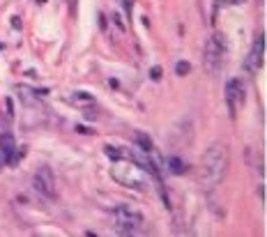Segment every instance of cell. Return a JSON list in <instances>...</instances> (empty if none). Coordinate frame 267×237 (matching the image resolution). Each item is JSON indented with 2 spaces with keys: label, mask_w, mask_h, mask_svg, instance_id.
<instances>
[{
  "label": "cell",
  "mask_w": 267,
  "mask_h": 237,
  "mask_svg": "<svg viewBox=\"0 0 267 237\" xmlns=\"http://www.w3.org/2000/svg\"><path fill=\"white\" fill-rule=\"evenodd\" d=\"M228 168V147L224 143H212L198 159V182L203 189H214L221 184Z\"/></svg>",
  "instance_id": "6da1fadb"
},
{
  "label": "cell",
  "mask_w": 267,
  "mask_h": 237,
  "mask_svg": "<svg viewBox=\"0 0 267 237\" xmlns=\"http://www.w3.org/2000/svg\"><path fill=\"white\" fill-rule=\"evenodd\" d=\"M111 175H113L115 182L127 189L145 191L150 187V175H147V171L138 162H118L113 166V171H111Z\"/></svg>",
  "instance_id": "7a4b0ae2"
},
{
  "label": "cell",
  "mask_w": 267,
  "mask_h": 237,
  "mask_svg": "<svg viewBox=\"0 0 267 237\" xmlns=\"http://www.w3.org/2000/svg\"><path fill=\"white\" fill-rule=\"evenodd\" d=\"M226 58V42L221 33H214L212 37L205 42V49H203V65H205L207 74L217 76L221 71V65H224Z\"/></svg>",
  "instance_id": "3957f363"
},
{
  "label": "cell",
  "mask_w": 267,
  "mask_h": 237,
  "mask_svg": "<svg viewBox=\"0 0 267 237\" xmlns=\"http://www.w3.org/2000/svg\"><path fill=\"white\" fill-rule=\"evenodd\" d=\"M145 223L143 214L138 210H134L131 205H118V210H115V230L120 232V235H134L138 232Z\"/></svg>",
  "instance_id": "277c9868"
},
{
  "label": "cell",
  "mask_w": 267,
  "mask_h": 237,
  "mask_svg": "<svg viewBox=\"0 0 267 237\" xmlns=\"http://www.w3.org/2000/svg\"><path fill=\"white\" fill-rule=\"evenodd\" d=\"M33 187L39 196H44V198H55V196H58L55 178H53V173H51V168H46V166H39L37 171H35Z\"/></svg>",
  "instance_id": "5b68a950"
},
{
  "label": "cell",
  "mask_w": 267,
  "mask_h": 237,
  "mask_svg": "<svg viewBox=\"0 0 267 237\" xmlns=\"http://www.w3.org/2000/svg\"><path fill=\"white\" fill-rule=\"evenodd\" d=\"M262 58H265V35H258L256 42H253V46H251V53L249 58H246L244 67L249 69V74H256L258 69L262 67Z\"/></svg>",
  "instance_id": "8992f818"
},
{
  "label": "cell",
  "mask_w": 267,
  "mask_h": 237,
  "mask_svg": "<svg viewBox=\"0 0 267 237\" xmlns=\"http://www.w3.org/2000/svg\"><path fill=\"white\" fill-rule=\"evenodd\" d=\"M226 102H228L230 111H237L244 104V86L240 78H230L226 83Z\"/></svg>",
  "instance_id": "52a82bcc"
},
{
  "label": "cell",
  "mask_w": 267,
  "mask_h": 237,
  "mask_svg": "<svg viewBox=\"0 0 267 237\" xmlns=\"http://www.w3.org/2000/svg\"><path fill=\"white\" fill-rule=\"evenodd\" d=\"M14 150H17V143H14V136L12 134H3L0 136V154H3V162H14Z\"/></svg>",
  "instance_id": "ba28073f"
},
{
  "label": "cell",
  "mask_w": 267,
  "mask_h": 237,
  "mask_svg": "<svg viewBox=\"0 0 267 237\" xmlns=\"http://www.w3.org/2000/svg\"><path fill=\"white\" fill-rule=\"evenodd\" d=\"M168 166H170V171L177 173V175H180V173H185V164H182L177 156H170V159H168Z\"/></svg>",
  "instance_id": "9c48e42d"
},
{
  "label": "cell",
  "mask_w": 267,
  "mask_h": 237,
  "mask_svg": "<svg viewBox=\"0 0 267 237\" xmlns=\"http://www.w3.org/2000/svg\"><path fill=\"white\" fill-rule=\"evenodd\" d=\"M175 71H177L180 76H185V74H189V71H191V65H189V62H177Z\"/></svg>",
  "instance_id": "30bf717a"
},
{
  "label": "cell",
  "mask_w": 267,
  "mask_h": 237,
  "mask_svg": "<svg viewBox=\"0 0 267 237\" xmlns=\"http://www.w3.org/2000/svg\"><path fill=\"white\" fill-rule=\"evenodd\" d=\"M226 3H228V5H242L244 0H226Z\"/></svg>",
  "instance_id": "8fae6325"
},
{
  "label": "cell",
  "mask_w": 267,
  "mask_h": 237,
  "mask_svg": "<svg viewBox=\"0 0 267 237\" xmlns=\"http://www.w3.org/2000/svg\"><path fill=\"white\" fill-rule=\"evenodd\" d=\"M150 74H152V78H159V74H161V69H152V71H150Z\"/></svg>",
  "instance_id": "7c38bea8"
}]
</instances>
